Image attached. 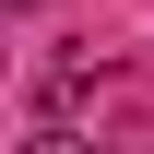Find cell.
Wrapping results in <instances>:
<instances>
[{
	"instance_id": "6da1fadb",
	"label": "cell",
	"mask_w": 154,
	"mask_h": 154,
	"mask_svg": "<svg viewBox=\"0 0 154 154\" xmlns=\"http://www.w3.org/2000/svg\"><path fill=\"white\" fill-rule=\"evenodd\" d=\"M83 95H95L83 59H48V71H36V119H83Z\"/></svg>"
},
{
	"instance_id": "7a4b0ae2",
	"label": "cell",
	"mask_w": 154,
	"mask_h": 154,
	"mask_svg": "<svg viewBox=\"0 0 154 154\" xmlns=\"http://www.w3.org/2000/svg\"><path fill=\"white\" fill-rule=\"evenodd\" d=\"M24 154H83V131H71V119H36V142H24Z\"/></svg>"
},
{
	"instance_id": "3957f363",
	"label": "cell",
	"mask_w": 154,
	"mask_h": 154,
	"mask_svg": "<svg viewBox=\"0 0 154 154\" xmlns=\"http://www.w3.org/2000/svg\"><path fill=\"white\" fill-rule=\"evenodd\" d=\"M119 154H154V131H142V142H119Z\"/></svg>"
}]
</instances>
